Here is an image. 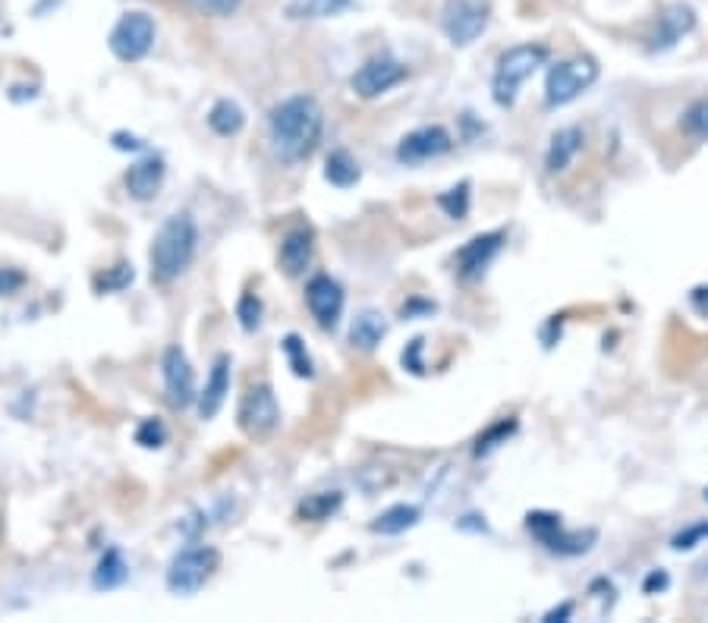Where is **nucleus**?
<instances>
[{
	"instance_id": "obj_8",
	"label": "nucleus",
	"mask_w": 708,
	"mask_h": 623,
	"mask_svg": "<svg viewBox=\"0 0 708 623\" xmlns=\"http://www.w3.org/2000/svg\"><path fill=\"white\" fill-rule=\"evenodd\" d=\"M526 529H530L532 535H535L545 549L555 551V554H585V551L595 545V539H599L595 529L567 532V529L560 526V517H555V514H542V510H535V514L526 517Z\"/></svg>"
},
{
	"instance_id": "obj_11",
	"label": "nucleus",
	"mask_w": 708,
	"mask_h": 623,
	"mask_svg": "<svg viewBox=\"0 0 708 623\" xmlns=\"http://www.w3.org/2000/svg\"><path fill=\"white\" fill-rule=\"evenodd\" d=\"M305 302L312 319L322 331H337L340 315H344V287L328 275H315L305 287Z\"/></svg>"
},
{
	"instance_id": "obj_7",
	"label": "nucleus",
	"mask_w": 708,
	"mask_h": 623,
	"mask_svg": "<svg viewBox=\"0 0 708 623\" xmlns=\"http://www.w3.org/2000/svg\"><path fill=\"white\" fill-rule=\"evenodd\" d=\"M488 0H448L441 10V28L456 48H466L488 28Z\"/></svg>"
},
{
	"instance_id": "obj_33",
	"label": "nucleus",
	"mask_w": 708,
	"mask_h": 623,
	"mask_svg": "<svg viewBox=\"0 0 708 623\" xmlns=\"http://www.w3.org/2000/svg\"><path fill=\"white\" fill-rule=\"evenodd\" d=\"M136 441L149 450L161 448L167 441V428L158 423V419H146V423L139 425V431H136Z\"/></svg>"
},
{
	"instance_id": "obj_18",
	"label": "nucleus",
	"mask_w": 708,
	"mask_h": 623,
	"mask_svg": "<svg viewBox=\"0 0 708 623\" xmlns=\"http://www.w3.org/2000/svg\"><path fill=\"white\" fill-rule=\"evenodd\" d=\"M230 391V356H218L214 366H211V374H208V384L205 391L199 394V416L202 419H214L218 409L224 406Z\"/></svg>"
},
{
	"instance_id": "obj_31",
	"label": "nucleus",
	"mask_w": 708,
	"mask_h": 623,
	"mask_svg": "<svg viewBox=\"0 0 708 623\" xmlns=\"http://www.w3.org/2000/svg\"><path fill=\"white\" fill-rule=\"evenodd\" d=\"M708 539V523H693L681 529L674 539H671V549L674 551H693L699 542H706Z\"/></svg>"
},
{
	"instance_id": "obj_34",
	"label": "nucleus",
	"mask_w": 708,
	"mask_h": 623,
	"mask_svg": "<svg viewBox=\"0 0 708 623\" xmlns=\"http://www.w3.org/2000/svg\"><path fill=\"white\" fill-rule=\"evenodd\" d=\"M189 3L196 10H202V13H211V16H230V13L240 10L243 0H189Z\"/></svg>"
},
{
	"instance_id": "obj_15",
	"label": "nucleus",
	"mask_w": 708,
	"mask_h": 623,
	"mask_svg": "<svg viewBox=\"0 0 708 623\" xmlns=\"http://www.w3.org/2000/svg\"><path fill=\"white\" fill-rule=\"evenodd\" d=\"M504 246V233L501 230H491V233H479L473 236L463 250L456 252V272L463 280H476L485 275V268L495 262V255Z\"/></svg>"
},
{
	"instance_id": "obj_29",
	"label": "nucleus",
	"mask_w": 708,
	"mask_h": 623,
	"mask_svg": "<svg viewBox=\"0 0 708 623\" xmlns=\"http://www.w3.org/2000/svg\"><path fill=\"white\" fill-rule=\"evenodd\" d=\"M129 284H132V265H127V262H120V265H114L104 275L95 277V290L98 293H117V290H124Z\"/></svg>"
},
{
	"instance_id": "obj_32",
	"label": "nucleus",
	"mask_w": 708,
	"mask_h": 623,
	"mask_svg": "<svg viewBox=\"0 0 708 623\" xmlns=\"http://www.w3.org/2000/svg\"><path fill=\"white\" fill-rule=\"evenodd\" d=\"M236 319L240 324L246 327V331H255L258 324H262V300L255 297V293H246L240 305H236Z\"/></svg>"
},
{
	"instance_id": "obj_2",
	"label": "nucleus",
	"mask_w": 708,
	"mask_h": 623,
	"mask_svg": "<svg viewBox=\"0 0 708 623\" xmlns=\"http://www.w3.org/2000/svg\"><path fill=\"white\" fill-rule=\"evenodd\" d=\"M196 243H199V230L196 221L179 211L171 215L164 224L158 227L152 240V275L158 280H177L196 258Z\"/></svg>"
},
{
	"instance_id": "obj_13",
	"label": "nucleus",
	"mask_w": 708,
	"mask_h": 623,
	"mask_svg": "<svg viewBox=\"0 0 708 623\" xmlns=\"http://www.w3.org/2000/svg\"><path fill=\"white\" fill-rule=\"evenodd\" d=\"M161 369H164V391L174 409H186L193 406L199 394H196V372L186 359V353L179 347H167L164 359H161Z\"/></svg>"
},
{
	"instance_id": "obj_14",
	"label": "nucleus",
	"mask_w": 708,
	"mask_h": 623,
	"mask_svg": "<svg viewBox=\"0 0 708 623\" xmlns=\"http://www.w3.org/2000/svg\"><path fill=\"white\" fill-rule=\"evenodd\" d=\"M454 139L444 126L431 124V126H419L413 132H406L397 146V161L401 164H422V161H431L444 151H451Z\"/></svg>"
},
{
	"instance_id": "obj_12",
	"label": "nucleus",
	"mask_w": 708,
	"mask_h": 623,
	"mask_svg": "<svg viewBox=\"0 0 708 623\" xmlns=\"http://www.w3.org/2000/svg\"><path fill=\"white\" fill-rule=\"evenodd\" d=\"M696 28V10L689 3H668L661 13H658L655 32L649 35V50L652 54H664V50H674L683 42V35H689Z\"/></svg>"
},
{
	"instance_id": "obj_19",
	"label": "nucleus",
	"mask_w": 708,
	"mask_h": 623,
	"mask_svg": "<svg viewBox=\"0 0 708 623\" xmlns=\"http://www.w3.org/2000/svg\"><path fill=\"white\" fill-rule=\"evenodd\" d=\"M582 139H585V136H582L580 126H564V129H557L555 136H552V142H548V151H545V171H548V174L567 171L570 161L580 154Z\"/></svg>"
},
{
	"instance_id": "obj_1",
	"label": "nucleus",
	"mask_w": 708,
	"mask_h": 623,
	"mask_svg": "<svg viewBox=\"0 0 708 623\" xmlns=\"http://www.w3.org/2000/svg\"><path fill=\"white\" fill-rule=\"evenodd\" d=\"M325 129V111L312 95H293L280 101L268 117V142L283 164L305 161Z\"/></svg>"
},
{
	"instance_id": "obj_36",
	"label": "nucleus",
	"mask_w": 708,
	"mask_h": 623,
	"mask_svg": "<svg viewBox=\"0 0 708 623\" xmlns=\"http://www.w3.org/2000/svg\"><path fill=\"white\" fill-rule=\"evenodd\" d=\"M23 284H26V277L20 275V272L0 268V297H10V293H16Z\"/></svg>"
},
{
	"instance_id": "obj_25",
	"label": "nucleus",
	"mask_w": 708,
	"mask_h": 623,
	"mask_svg": "<svg viewBox=\"0 0 708 623\" xmlns=\"http://www.w3.org/2000/svg\"><path fill=\"white\" fill-rule=\"evenodd\" d=\"M129 576L127 561H124V554L117 549H107L104 551V557L98 561V570H95V589H117V586H124Z\"/></svg>"
},
{
	"instance_id": "obj_28",
	"label": "nucleus",
	"mask_w": 708,
	"mask_h": 623,
	"mask_svg": "<svg viewBox=\"0 0 708 623\" xmlns=\"http://www.w3.org/2000/svg\"><path fill=\"white\" fill-rule=\"evenodd\" d=\"M280 347L287 353V362H290V369H293L297 378H312V359L305 353V344L300 334H287Z\"/></svg>"
},
{
	"instance_id": "obj_26",
	"label": "nucleus",
	"mask_w": 708,
	"mask_h": 623,
	"mask_svg": "<svg viewBox=\"0 0 708 623\" xmlns=\"http://www.w3.org/2000/svg\"><path fill=\"white\" fill-rule=\"evenodd\" d=\"M337 507H340V495H337V492L309 495V498L300 504V517H303V520H312V523H322V520H328Z\"/></svg>"
},
{
	"instance_id": "obj_30",
	"label": "nucleus",
	"mask_w": 708,
	"mask_h": 623,
	"mask_svg": "<svg viewBox=\"0 0 708 623\" xmlns=\"http://www.w3.org/2000/svg\"><path fill=\"white\" fill-rule=\"evenodd\" d=\"M438 205H441L454 221L466 218V211H469V183H460L451 193H444V196L438 199Z\"/></svg>"
},
{
	"instance_id": "obj_17",
	"label": "nucleus",
	"mask_w": 708,
	"mask_h": 623,
	"mask_svg": "<svg viewBox=\"0 0 708 623\" xmlns=\"http://www.w3.org/2000/svg\"><path fill=\"white\" fill-rule=\"evenodd\" d=\"M312 252H315V233L309 227L290 230L280 243V268L283 275L300 277L312 265Z\"/></svg>"
},
{
	"instance_id": "obj_37",
	"label": "nucleus",
	"mask_w": 708,
	"mask_h": 623,
	"mask_svg": "<svg viewBox=\"0 0 708 623\" xmlns=\"http://www.w3.org/2000/svg\"><path fill=\"white\" fill-rule=\"evenodd\" d=\"M689 305H693L703 319H708V284L696 287V290L689 293Z\"/></svg>"
},
{
	"instance_id": "obj_38",
	"label": "nucleus",
	"mask_w": 708,
	"mask_h": 623,
	"mask_svg": "<svg viewBox=\"0 0 708 623\" xmlns=\"http://www.w3.org/2000/svg\"><path fill=\"white\" fill-rule=\"evenodd\" d=\"M114 146L120 151H139L142 149V142L136 139V136H127V132H114Z\"/></svg>"
},
{
	"instance_id": "obj_16",
	"label": "nucleus",
	"mask_w": 708,
	"mask_h": 623,
	"mask_svg": "<svg viewBox=\"0 0 708 623\" xmlns=\"http://www.w3.org/2000/svg\"><path fill=\"white\" fill-rule=\"evenodd\" d=\"M164 174H167V168H164V161L161 158H142V161H136L132 168L124 176V183H127V193L136 201H149L158 196V189H161V183H164Z\"/></svg>"
},
{
	"instance_id": "obj_6",
	"label": "nucleus",
	"mask_w": 708,
	"mask_h": 623,
	"mask_svg": "<svg viewBox=\"0 0 708 623\" xmlns=\"http://www.w3.org/2000/svg\"><path fill=\"white\" fill-rule=\"evenodd\" d=\"M218 561H221L218 551L205 549V545L179 551L171 561V570H167V589L177 596H196L211 579V574L218 570Z\"/></svg>"
},
{
	"instance_id": "obj_20",
	"label": "nucleus",
	"mask_w": 708,
	"mask_h": 623,
	"mask_svg": "<svg viewBox=\"0 0 708 623\" xmlns=\"http://www.w3.org/2000/svg\"><path fill=\"white\" fill-rule=\"evenodd\" d=\"M387 334V322H384V315L375 312V309H365V312H359L353 319V327H350V344L356 349H375L381 344V337Z\"/></svg>"
},
{
	"instance_id": "obj_21",
	"label": "nucleus",
	"mask_w": 708,
	"mask_h": 623,
	"mask_svg": "<svg viewBox=\"0 0 708 623\" xmlns=\"http://www.w3.org/2000/svg\"><path fill=\"white\" fill-rule=\"evenodd\" d=\"M356 7V0H290L287 16L290 20H330Z\"/></svg>"
},
{
	"instance_id": "obj_4",
	"label": "nucleus",
	"mask_w": 708,
	"mask_h": 623,
	"mask_svg": "<svg viewBox=\"0 0 708 623\" xmlns=\"http://www.w3.org/2000/svg\"><path fill=\"white\" fill-rule=\"evenodd\" d=\"M599 79V60L580 54V57H570V60H560L548 70L545 79V104L548 107H564L570 101H577L582 92H589Z\"/></svg>"
},
{
	"instance_id": "obj_5",
	"label": "nucleus",
	"mask_w": 708,
	"mask_h": 623,
	"mask_svg": "<svg viewBox=\"0 0 708 623\" xmlns=\"http://www.w3.org/2000/svg\"><path fill=\"white\" fill-rule=\"evenodd\" d=\"M154 20L149 13H142V10H129L124 13L117 25L111 28V50H114V57L117 60H124V64H136V60H142L154 45Z\"/></svg>"
},
{
	"instance_id": "obj_27",
	"label": "nucleus",
	"mask_w": 708,
	"mask_h": 623,
	"mask_svg": "<svg viewBox=\"0 0 708 623\" xmlns=\"http://www.w3.org/2000/svg\"><path fill=\"white\" fill-rule=\"evenodd\" d=\"M683 132L699 139V142H708V99L693 101L683 111Z\"/></svg>"
},
{
	"instance_id": "obj_22",
	"label": "nucleus",
	"mask_w": 708,
	"mask_h": 623,
	"mask_svg": "<svg viewBox=\"0 0 708 623\" xmlns=\"http://www.w3.org/2000/svg\"><path fill=\"white\" fill-rule=\"evenodd\" d=\"M419 520H422V510L416 504H394V507H387L384 514L375 517L372 532H379V535H401L406 529H413Z\"/></svg>"
},
{
	"instance_id": "obj_23",
	"label": "nucleus",
	"mask_w": 708,
	"mask_h": 623,
	"mask_svg": "<svg viewBox=\"0 0 708 623\" xmlns=\"http://www.w3.org/2000/svg\"><path fill=\"white\" fill-rule=\"evenodd\" d=\"M359 176H362V171H359V164H356V158L350 154V151H344V149L330 151L328 161H325V180H328L330 186H337V189H350V186L359 183Z\"/></svg>"
},
{
	"instance_id": "obj_24",
	"label": "nucleus",
	"mask_w": 708,
	"mask_h": 623,
	"mask_svg": "<svg viewBox=\"0 0 708 623\" xmlns=\"http://www.w3.org/2000/svg\"><path fill=\"white\" fill-rule=\"evenodd\" d=\"M208 126L218 132V136H236L243 126H246V114L236 101L221 99L214 101V107L208 111Z\"/></svg>"
},
{
	"instance_id": "obj_35",
	"label": "nucleus",
	"mask_w": 708,
	"mask_h": 623,
	"mask_svg": "<svg viewBox=\"0 0 708 623\" xmlns=\"http://www.w3.org/2000/svg\"><path fill=\"white\" fill-rule=\"evenodd\" d=\"M513 428H517L513 423H501V425H495L491 431H485V435L479 438V448H476V453H488L491 448H498V441H501L504 435H510Z\"/></svg>"
},
{
	"instance_id": "obj_39",
	"label": "nucleus",
	"mask_w": 708,
	"mask_h": 623,
	"mask_svg": "<svg viewBox=\"0 0 708 623\" xmlns=\"http://www.w3.org/2000/svg\"><path fill=\"white\" fill-rule=\"evenodd\" d=\"M664 586H668V574H664V570H655V574L646 579L642 589H646V592H655V589H664Z\"/></svg>"
},
{
	"instance_id": "obj_10",
	"label": "nucleus",
	"mask_w": 708,
	"mask_h": 623,
	"mask_svg": "<svg viewBox=\"0 0 708 623\" xmlns=\"http://www.w3.org/2000/svg\"><path fill=\"white\" fill-rule=\"evenodd\" d=\"M406 76H409L406 64L394 60V57H375V60H369V64H362L356 70L350 85H353L359 99H379L384 92H391L394 85H401Z\"/></svg>"
},
{
	"instance_id": "obj_40",
	"label": "nucleus",
	"mask_w": 708,
	"mask_h": 623,
	"mask_svg": "<svg viewBox=\"0 0 708 623\" xmlns=\"http://www.w3.org/2000/svg\"><path fill=\"white\" fill-rule=\"evenodd\" d=\"M570 614H573V604L567 601V604L555 608V611H548V614H545V621H567Z\"/></svg>"
},
{
	"instance_id": "obj_3",
	"label": "nucleus",
	"mask_w": 708,
	"mask_h": 623,
	"mask_svg": "<svg viewBox=\"0 0 708 623\" xmlns=\"http://www.w3.org/2000/svg\"><path fill=\"white\" fill-rule=\"evenodd\" d=\"M548 50L542 45H517V48L504 50L498 57V67H495V79H491V95L501 107H513L517 95H520V85L530 79L542 64H545Z\"/></svg>"
},
{
	"instance_id": "obj_9",
	"label": "nucleus",
	"mask_w": 708,
	"mask_h": 623,
	"mask_svg": "<svg viewBox=\"0 0 708 623\" xmlns=\"http://www.w3.org/2000/svg\"><path fill=\"white\" fill-rule=\"evenodd\" d=\"M280 423V406L271 384H253L240 403V428L249 438H268Z\"/></svg>"
}]
</instances>
